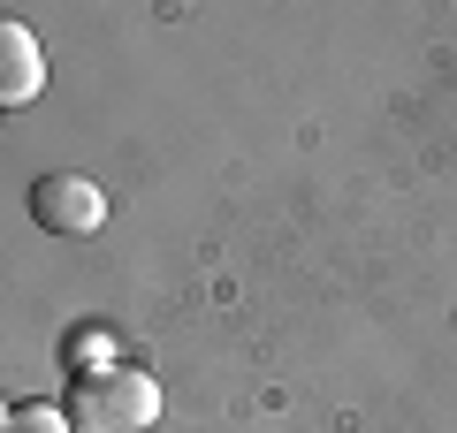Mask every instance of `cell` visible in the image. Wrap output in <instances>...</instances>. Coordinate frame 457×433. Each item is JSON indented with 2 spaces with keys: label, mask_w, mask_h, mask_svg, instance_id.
I'll use <instances>...</instances> for the list:
<instances>
[{
  "label": "cell",
  "mask_w": 457,
  "mask_h": 433,
  "mask_svg": "<svg viewBox=\"0 0 457 433\" xmlns=\"http://www.w3.org/2000/svg\"><path fill=\"white\" fill-rule=\"evenodd\" d=\"M62 411L77 418V433H145L153 418H161V388H153V372L114 365V372H84V380H69Z\"/></svg>",
  "instance_id": "obj_1"
},
{
  "label": "cell",
  "mask_w": 457,
  "mask_h": 433,
  "mask_svg": "<svg viewBox=\"0 0 457 433\" xmlns=\"http://www.w3.org/2000/svg\"><path fill=\"white\" fill-rule=\"evenodd\" d=\"M31 221L46 228V236H92V228H107V191L84 176H38L31 183Z\"/></svg>",
  "instance_id": "obj_2"
},
{
  "label": "cell",
  "mask_w": 457,
  "mask_h": 433,
  "mask_svg": "<svg viewBox=\"0 0 457 433\" xmlns=\"http://www.w3.org/2000/svg\"><path fill=\"white\" fill-rule=\"evenodd\" d=\"M38 92H46V53H38V38L8 16L0 23V107H31Z\"/></svg>",
  "instance_id": "obj_3"
},
{
  "label": "cell",
  "mask_w": 457,
  "mask_h": 433,
  "mask_svg": "<svg viewBox=\"0 0 457 433\" xmlns=\"http://www.w3.org/2000/svg\"><path fill=\"white\" fill-rule=\"evenodd\" d=\"M62 365H69V380H84V372H114V365H122V335H114V327H69Z\"/></svg>",
  "instance_id": "obj_4"
},
{
  "label": "cell",
  "mask_w": 457,
  "mask_h": 433,
  "mask_svg": "<svg viewBox=\"0 0 457 433\" xmlns=\"http://www.w3.org/2000/svg\"><path fill=\"white\" fill-rule=\"evenodd\" d=\"M0 433H77V418H69L62 403H16Z\"/></svg>",
  "instance_id": "obj_5"
}]
</instances>
